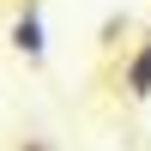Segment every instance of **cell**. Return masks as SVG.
Returning a JSON list of instances; mask_svg holds the SVG:
<instances>
[{"mask_svg": "<svg viewBox=\"0 0 151 151\" xmlns=\"http://www.w3.org/2000/svg\"><path fill=\"white\" fill-rule=\"evenodd\" d=\"M6 42H12V55H18V60H30V67L48 55V24H42V6H36V0H24V6L12 12Z\"/></svg>", "mask_w": 151, "mask_h": 151, "instance_id": "1", "label": "cell"}, {"mask_svg": "<svg viewBox=\"0 0 151 151\" xmlns=\"http://www.w3.org/2000/svg\"><path fill=\"white\" fill-rule=\"evenodd\" d=\"M97 36H103V48H115V36H127V18H103Z\"/></svg>", "mask_w": 151, "mask_h": 151, "instance_id": "3", "label": "cell"}, {"mask_svg": "<svg viewBox=\"0 0 151 151\" xmlns=\"http://www.w3.org/2000/svg\"><path fill=\"white\" fill-rule=\"evenodd\" d=\"M121 91H127L133 103H151V55L145 48H133V55L121 60Z\"/></svg>", "mask_w": 151, "mask_h": 151, "instance_id": "2", "label": "cell"}, {"mask_svg": "<svg viewBox=\"0 0 151 151\" xmlns=\"http://www.w3.org/2000/svg\"><path fill=\"white\" fill-rule=\"evenodd\" d=\"M139 48H145V55H151V36H145V42H139Z\"/></svg>", "mask_w": 151, "mask_h": 151, "instance_id": "5", "label": "cell"}, {"mask_svg": "<svg viewBox=\"0 0 151 151\" xmlns=\"http://www.w3.org/2000/svg\"><path fill=\"white\" fill-rule=\"evenodd\" d=\"M18 151H55L48 139H18Z\"/></svg>", "mask_w": 151, "mask_h": 151, "instance_id": "4", "label": "cell"}]
</instances>
